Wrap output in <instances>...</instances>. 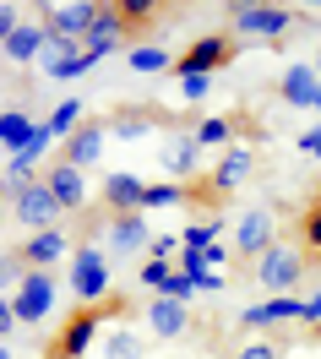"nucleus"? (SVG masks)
Returning <instances> with one entry per match:
<instances>
[{"mask_svg":"<svg viewBox=\"0 0 321 359\" xmlns=\"http://www.w3.org/2000/svg\"><path fill=\"white\" fill-rule=\"evenodd\" d=\"M109 289H115V272H109V250H104V240L76 245V250H71V299L104 305Z\"/></svg>","mask_w":321,"mask_h":359,"instance_id":"f257e3e1","label":"nucleus"},{"mask_svg":"<svg viewBox=\"0 0 321 359\" xmlns=\"http://www.w3.org/2000/svg\"><path fill=\"white\" fill-rule=\"evenodd\" d=\"M0 202L17 212V224L27 234H39V229H55L60 218V202H55V191H49L44 180H27V185H11V180H0Z\"/></svg>","mask_w":321,"mask_h":359,"instance_id":"f03ea898","label":"nucleus"},{"mask_svg":"<svg viewBox=\"0 0 321 359\" xmlns=\"http://www.w3.org/2000/svg\"><path fill=\"white\" fill-rule=\"evenodd\" d=\"M294 27L289 6H267V0H240L229 6V39H283Z\"/></svg>","mask_w":321,"mask_h":359,"instance_id":"7ed1b4c3","label":"nucleus"},{"mask_svg":"<svg viewBox=\"0 0 321 359\" xmlns=\"http://www.w3.org/2000/svg\"><path fill=\"white\" fill-rule=\"evenodd\" d=\"M251 267H256V283L278 299V294H294V283L305 278V250L289 245V240H278L273 250H261V256H256Z\"/></svg>","mask_w":321,"mask_h":359,"instance_id":"20e7f679","label":"nucleus"},{"mask_svg":"<svg viewBox=\"0 0 321 359\" xmlns=\"http://www.w3.org/2000/svg\"><path fill=\"white\" fill-rule=\"evenodd\" d=\"M98 0H71V6H44L39 11V22H44L49 39H60V44H82L93 33V22H98Z\"/></svg>","mask_w":321,"mask_h":359,"instance_id":"39448f33","label":"nucleus"},{"mask_svg":"<svg viewBox=\"0 0 321 359\" xmlns=\"http://www.w3.org/2000/svg\"><path fill=\"white\" fill-rule=\"evenodd\" d=\"M229 60H234L229 33H202V39H191L185 55L175 60V76H212V71H224Z\"/></svg>","mask_w":321,"mask_h":359,"instance_id":"423d86ee","label":"nucleus"},{"mask_svg":"<svg viewBox=\"0 0 321 359\" xmlns=\"http://www.w3.org/2000/svg\"><path fill=\"white\" fill-rule=\"evenodd\" d=\"M55 299H60V283H55V272H27L22 283H17V294H11V311H17V321L39 327V321H49Z\"/></svg>","mask_w":321,"mask_h":359,"instance_id":"0eeeda50","label":"nucleus"},{"mask_svg":"<svg viewBox=\"0 0 321 359\" xmlns=\"http://www.w3.org/2000/svg\"><path fill=\"white\" fill-rule=\"evenodd\" d=\"M98 234H104V250H109V256H147V250H153L147 212H115Z\"/></svg>","mask_w":321,"mask_h":359,"instance_id":"6e6552de","label":"nucleus"},{"mask_svg":"<svg viewBox=\"0 0 321 359\" xmlns=\"http://www.w3.org/2000/svg\"><path fill=\"white\" fill-rule=\"evenodd\" d=\"M278 245V218H273V207H251L240 224H234V256L240 262H256L261 250H273Z\"/></svg>","mask_w":321,"mask_h":359,"instance_id":"1a4fd4ad","label":"nucleus"},{"mask_svg":"<svg viewBox=\"0 0 321 359\" xmlns=\"http://www.w3.org/2000/svg\"><path fill=\"white\" fill-rule=\"evenodd\" d=\"M104 305H82V311H71V321L60 327V343H55V359H82L93 348V337L104 327Z\"/></svg>","mask_w":321,"mask_h":359,"instance_id":"9d476101","label":"nucleus"},{"mask_svg":"<svg viewBox=\"0 0 321 359\" xmlns=\"http://www.w3.org/2000/svg\"><path fill=\"white\" fill-rule=\"evenodd\" d=\"M98 66L82 44H60V39H49L44 55H39V71H44L49 82H76V76H88V71Z\"/></svg>","mask_w":321,"mask_h":359,"instance_id":"9b49d317","label":"nucleus"},{"mask_svg":"<svg viewBox=\"0 0 321 359\" xmlns=\"http://www.w3.org/2000/svg\"><path fill=\"white\" fill-rule=\"evenodd\" d=\"M104 142H109V120H88L82 131H71L66 142H60V163H71V169L88 175L93 163L104 158Z\"/></svg>","mask_w":321,"mask_h":359,"instance_id":"f8f14e48","label":"nucleus"},{"mask_svg":"<svg viewBox=\"0 0 321 359\" xmlns=\"http://www.w3.org/2000/svg\"><path fill=\"white\" fill-rule=\"evenodd\" d=\"M278 93H283V104H289V109H316L321 114V76H316V66L289 60V71L278 76Z\"/></svg>","mask_w":321,"mask_h":359,"instance_id":"ddd939ff","label":"nucleus"},{"mask_svg":"<svg viewBox=\"0 0 321 359\" xmlns=\"http://www.w3.org/2000/svg\"><path fill=\"white\" fill-rule=\"evenodd\" d=\"M283 321H305V299L299 294H278V299H261V305L240 311V327H251V332H267V327H283Z\"/></svg>","mask_w":321,"mask_h":359,"instance_id":"4468645a","label":"nucleus"},{"mask_svg":"<svg viewBox=\"0 0 321 359\" xmlns=\"http://www.w3.org/2000/svg\"><path fill=\"white\" fill-rule=\"evenodd\" d=\"M17 256L27 262V272H49L55 262L71 256V240L60 234V229H39V234H27L22 245H17Z\"/></svg>","mask_w":321,"mask_h":359,"instance_id":"2eb2a0df","label":"nucleus"},{"mask_svg":"<svg viewBox=\"0 0 321 359\" xmlns=\"http://www.w3.org/2000/svg\"><path fill=\"white\" fill-rule=\"evenodd\" d=\"M125 39H131V22L120 17V6H104V11H98V22H93V33L82 39V49H88L93 60H104V55H115Z\"/></svg>","mask_w":321,"mask_h":359,"instance_id":"dca6fc26","label":"nucleus"},{"mask_svg":"<svg viewBox=\"0 0 321 359\" xmlns=\"http://www.w3.org/2000/svg\"><path fill=\"white\" fill-rule=\"evenodd\" d=\"M251 169H256V153H251V147H224L218 169H212V180H207V185H212V196L224 202L229 191H240V185L251 180Z\"/></svg>","mask_w":321,"mask_h":359,"instance_id":"f3484780","label":"nucleus"},{"mask_svg":"<svg viewBox=\"0 0 321 359\" xmlns=\"http://www.w3.org/2000/svg\"><path fill=\"white\" fill-rule=\"evenodd\" d=\"M147 337H158V343H169V337H185V327H191V311H185L180 299H163V294H153V305H147Z\"/></svg>","mask_w":321,"mask_h":359,"instance_id":"a211bd4d","label":"nucleus"},{"mask_svg":"<svg viewBox=\"0 0 321 359\" xmlns=\"http://www.w3.org/2000/svg\"><path fill=\"white\" fill-rule=\"evenodd\" d=\"M44 185L55 191L60 212H82V207H88V175H82V169H71V163H49Z\"/></svg>","mask_w":321,"mask_h":359,"instance_id":"6ab92c4d","label":"nucleus"},{"mask_svg":"<svg viewBox=\"0 0 321 359\" xmlns=\"http://www.w3.org/2000/svg\"><path fill=\"white\" fill-rule=\"evenodd\" d=\"M44 44H49L44 22H39V17H22V27H17L11 39H6V49H0V55H6L11 66H39V55H44Z\"/></svg>","mask_w":321,"mask_h":359,"instance_id":"aec40b11","label":"nucleus"},{"mask_svg":"<svg viewBox=\"0 0 321 359\" xmlns=\"http://www.w3.org/2000/svg\"><path fill=\"white\" fill-rule=\"evenodd\" d=\"M142 191H147V180H137V175H125V169H115V175L104 180L109 218H115V212H142Z\"/></svg>","mask_w":321,"mask_h":359,"instance_id":"412c9836","label":"nucleus"},{"mask_svg":"<svg viewBox=\"0 0 321 359\" xmlns=\"http://www.w3.org/2000/svg\"><path fill=\"white\" fill-rule=\"evenodd\" d=\"M44 126H49V136H55V142H66L71 131H82V126H88V98H76V93H71V98H60V104L44 114Z\"/></svg>","mask_w":321,"mask_h":359,"instance_id":"4be33fe9","label":"nucleus"},{"mask_svg":"<svg viewBox=\"0 0 321 359\" xmlns=\"http://www.w3.org/2000/svg\"><path fill=\"white\" fill-rule=\"evenodd\" d=\"M163 169L175 180H191L196 169H202V147H196V136H175L169 147H163Z\"/></svg>","mask_w":321,"mask_h":359,"instance_id":"5701e85b","label":"nucleus"},{"mask_svg":"<svg viewBox=\"0 0 321 359\" xmlns=\"http://www.w3.org/2000/svg\"><path fill=\"white\" fill-rule=\"evenodd\" d=\"M39 131V120L27 109H0V147H11V153H22L27 136Z\"/></svg>","mask_w":321,"mask_h":359,"instance_id":"b1692460","label":"nucleus"},{"mask_svg":"<svg viewBox=\"0 0 321 359\" xmlns=\"http://www.w3.org/2000/svg\"><path fill=\"white\" fill-rule=\"evenodd\" d=\"M104 359H147V332L137 327H115L104 337Z\"/></svg>","mask_w":321,"mask_h":359,"instance_id":"393cba45","label":"nucleus"},{"mask_svg":"<svg viewBox=\"0 0 321 359\" xmlns=\"http://www.w3.org/2000/svg\"><path fill=\"white\" fill-rule=\"evenodd\" d=\"M125 66L137 71V76H158V71H175V55L163 44H137L131 55H125Z\"/></svg>","mask_w":321,"mask_h":359,"instance_id":"a878e982","label":"nucleus"},{"mask_svg":"<svg viewBox=\"0 0 321 359\" xmlns=\"http://www.w3.org/2000/svg\"><path fill=\"white\" fill-rule=\"evenodd\" d=\"M185 202H191V191L180 180H158V185L142 191V212H163V207H185Z\"/></svg>","mask_w":321,"mask_h":359,"instance_id":"bb28decb","label":"nucleus"},{"mask_svg":"<svg viewBox=\"0 0 321 359\" xmlns=\"http://www.w3.org/2000/svg\"><path fill=\"white\" fill-rule=\"evenodd\" d=\"M158 126V114H147V109H125L109 120V136H125V142H137V136H147Z\"/></svg>","mask_w":321,"mask_h":359,"instance_id":"cd10ccee","label":"nucleus"},{"mask_svg":"<svg viewBox=\"0 0 321 359\" xmlns=\"http://www.w3.org/2000/svg\"><path fill=\"white\" fill-rule=\"evenodd\" d=\"M218 234H224L218 218H202V224H185L180 229V245L185 250H212V245H218Z\"/></svg>","mask_w":321,"mask_h":359,"instance_id":"c85d7f7f","label":"nucleus"},{"mask_svg":"<svg viewBox=\"0 0 321 359\" xmlns=\"http://www.w3.org/2000/svg\"><path fill=\"white\" fill-rule=\"evenodd\" d=\"M22 278H27V262H22V256H17V250H0V294L11 299Z\"/></svg>","mask_w":321,"mask_h":359,"instance_id":"c756f323","label":"nucleus"},{"mask_svg":"<svg viewBox=\"0 0 321 359\" xmlns=\"http://www.w3.org/2000/svg\"><path fill=\"white\" fill-rule=\"evenodd\" d=\"M299 240H305V250H310V256H321V196L305 207V218H299Z\"/></svg>","mask_w":321,"mask_h":359,"instance_id":"7c9ffc66","label":"nucleus"},{"mask_svg":"<svg viewBox=\"0 0 321 359\" xmlns=\"http://www.w3.org/2000/svg\"><path fill=\"white\" fill-rule=\"evenodd\" d=\"M191 136H196V147H224V142L234 136V120H202Z\"/></svg>","mask_w":321,"mask_h":359,"instance_id":"2f4dec72","label":"nucleus"},{"mask_svg":"<svg viewBox=\"0 0 321 359\" xmlns=\"http://www.w3.org/2000/svg\"><path fill=\"white\" fill-rule=\"evenodd\" d=\"M163 299H180V305H191V299H196V294H202V289H196V283H191V278H185V272L180 267H175V272H169V278H163Z\"/></svg>","mask_w":321,"mask_h":359,"instance_id":"473e14b6","label":"nucleus"},{"mask_svg":"<svg viewBox=\"0 0 321 359\" xmlns=\"http://www.w3.org/2000/svg\"><path fill=\"white\" fill-rule=\"evenodd\" d=\"M169 272H175V267H169V262H153V256H147V262H142V272H137V283H142V289H147V294H158Z\"/></svg>","mask_w":321,"mask_h":359,"instance_id":"72a5a7b5","label":"nucleus"},{"mask_svg":"<svg viewBox=\"0 0 321 359\" xmlns=\"http://www.w3.org/2000/svg\"><path fill=\"white\" fill-rule=\"evenodd\" d=\"M180 234H153V250H147V256H153V262H169V267H175V262H180Z\"/></svg>","mask_w":321,"mask_h":359,"instance_id":"f704fd0d","label":"nucleus"},{"mask_svg":"<svg viewBox=\"0 0 321 359\" xmlns=\"http://www.w3.org/2000/svg\"><path fill=\"white\" fill-rule=\"evenodd\" d=\"M175 267H180L185 278L196 283V289H202V278H207V272H212V267H207V256H202V250H180V262H175Z\"/></svg>","mask_w":321,"mask_h":359,"instance_id":"c9c22d12","label":"nucleus"},{"mask_svg":"<svg viewBox=\"0 0 321 359\" xmlns=\"http://www.w3.org/2000/svg\"><path fill=\"white\" fill-rule=\"evenodd\" d=\"M115 6H120V17H125V22H131V27H137V22H147V17L158 11L153 0H115Z\"/></svg>","mask_w":321,"mask_h":359,"instance_id":"e433bc0d","label":"nucleus"},{"mask_svg":"<svg viewBox=\"0 0 321 359\" xmlns=\"http://www.w3.org/2000/svg\"><path fill=\"white\" fill-rule=\"evenodd\" d=\"M207 88H212V76H180V98L185 104H202Z\"/></svg>","mask_w":321,"mask_h":359,"instance_id":"4c0bfd02","label":"nucleus"},{"mask_svg":"<svg viewBox=\"0 0 321 359\" xmlns=\"http://www.w3.org/2000/svg\"><path fill=\"white\" fill-rule=\"evenodd\" d=\"M49 142H55V136H49V126H44V120H39V131L27 136V147H22V158H33V163H39V158L49 153Z\"/></svg>","mask_w":321,"mask_h":359,"instance_id":"58836bf2","label":"nucleus"},{"mask_svg":"<svg viewBox=\"0 0 321 359\" xmlns=\"http://www.w3.org/2000/svg\"><path fill=\"white\" fill-rule=\"evenodd\" d=\"M17 27H22V11H17V6H6V0H0V49H6V39H11V33H17Z\"/></svg>","mask_w":321,"mask_h":359,"instance_id":"ea45409f","label":"nucleus"},{"mask_svg":"<svg viewBox=\"0 0 321 359\" xmlns=\"http://www.w3.org/2000/svg\"><path fill=\"white\" fill-rule=\"evenodd\" d=\"M11 332H17V311H11V299L0 294V343H6Z\"/></svg>","mask_w":321,"mask_h":359,"instance_id":"a19ab883","label":"nucleus"},{"mask_svg":"<svg viewBox=\"0 0 321 359\" xmlns=\"http://www.w3.org/2000/svg\"><path fill=\"white\" fill-rule=\"evenodd\" d=\"M234 359H278V343H245Z\"/></svg>","mask_w":321,"mask_h":359,"instance_id":"79ce46f5","label":"nucleus"},{"mask_svg":"<svg viewBox=\"0 0 321 359\" xmlns=\"http://www.w3.org/2000/svg\"><path fill=\"white\" fill-rule=\"evenodd\" d=\"M202 256H207V267H212V272H224V267L234 262V250H229V245H212V250H202Z\"/></svg>","mask_w":321,"mask_h":359,"instance_id":"37998d69","label":"nucleus"},{"mask_svg":"<svg viewBox=\"0 0 321 359\" xmlns=\"http://www.w3.org/2000/svg\"><path fill=\"white\" fill-rule=\"evenodd\" d=\"M294 147H299V153H310V158H321V126H316V131H305Z\"/></svg>","mask_w":321,"mask_h":359,"instance_id":"c03bdc74","label":"nucleus"},{"mask_svg":"<svg viewBox=\"0 0 321 359\" xmlns=\"http://www.w3.org/2000/svg\"><path fill=\"white\" fill-rule=\"evenodd\" d=\"M305 321H310V327H316V332H321V289L310 294V299H305Z\"/></svg>","mask_w":321,"mask_h":359,"instance_id":"a18cd8bd","label":"nucleus"},{"mask_svg":"<svg viewBox=\"0 0 321 359\" xmlns=\"http://www.w3.org/2000/svg\"><path fill=\"white\" fill-rule=\"evenodd\" d=\"M310 66H316V76H321V55H316V60H310Z\"/></svg>","mask_w":321,"mask_h":359,"instance_id":"49530a36","label":"nucleus"},{"mask_svg":"<svg viewBox=\"0 0 321 359\" xmlns=\"http://www.w3.org/2000/svg\"><path fill=\"white\" fill-rule=\"evenodd\" d=\"M0 224H6V202H0Z\"/></svg>","mask_w":321,"mask_h":359,"instance_id":"de8ad7c7","label":"nucleus"},{"mask_svg":"<svg viewBox=\"0 0 321 359\" xmlns=\"http://www.w3.org/2000/svg\"><path fill=\"white\" fill-rule=\"evenodd\" d=\"M0 359H11V354H6V348H0Z\"/></svg>","mask_w":321,"mask_h":359,"instance_id":"09e8293b","label":"nucleus"},{"mask_svg":"<svg viewBox=\"0 0 321 359\" xmlns=\"http://www.w3.org/2000/svg\"><path fill=\"white\" fill-rule=\"evenodd\" d=\"M316 337H321V332H316Z\"/></svg>","mask_w":321,"mask_h":359,"instance_id":"8fccbe9b","label":"nucleus"}]
</instances>
